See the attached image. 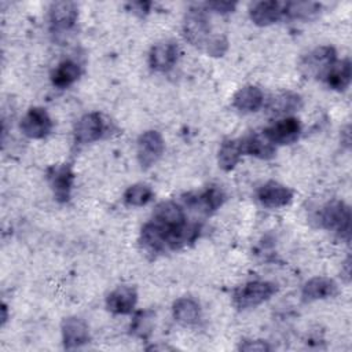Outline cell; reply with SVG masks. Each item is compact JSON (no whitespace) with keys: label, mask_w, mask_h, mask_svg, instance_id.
I'll use <instances>...</instances> for the list:
<instances>
[{"label":"cell","mask_w":352,"mask_h":352,"mask_svg":"<svg viewBox=\"0 0 352 352\" xmlns=\"http://www.w3.org/2000/svg\"><path fill=\"white\" fill-rule=\"evenodd\" d=\"M183 36L191 45L206 51L214 34L210 32L205 8L194 7L187 11L183 21Z\"/></svg>","instance_id":"cell-1"},{"label":"cell","mask_w":352,"mask_h":352,"mask_svg":"<svg viewBox=\"0 0 352 352\" xmlns=\"http://www.w3.org/2000/svg\"><path fill=\"white\" fill-rule=\"evenodd\" d=\"M320 226L336 232L340 238L349 241L351 235V209L342 201H333L323 206L319 214Z\"/></svg>","instance_id":"cell-2"},{"label":"cell","mask_w":352,"mask_h":352,"mask_svg":"<svg viewBox=\"0 0 352 352\" xmlns=\"http://www.w3.org/2000/svg\"><path fill=\"white\" fill-rule=\"evenodd\" d=\"M276 292V286L267 280L248 282L234 293V302L239 309L254 308L270 300Z\"/></svg>","instance_id":"cell-3"},{"label":"cell","mask_w":352,"mask_h":352,"mask_svg":"<svg viewBox=\"0 0 352 352\" xmlns=\"http://www.w3.org/2000/svg\"><path fill=\"white\" fill-rule=\"evenodd\" d=\"M336 60H337L336 50L331 45H320L309 51L302 58L300 67L307 77L324 78Z\"/></svg>","instance_id":"cell-4"},{"label":"cell","mask_w":352,"mask_h":352,"mask_svg":"<svg viewBox=\"0 0 352 352\" xmlns=\"http://www.w3.org/2000/svg\"><path fill=\"white\" fill-rule=\"evenodd\" d=\"M165 150V142L160 132L157 131H146L143 132L136 144V154L138 161L142 166V169L151 168L164 154Z\"/></svg>","instance_id":"cell-5"},{"label":"cell","mask_w":352,"mask_h":352,"mask_svg":"<svg viewBox=\"0 0 352 352\" xmlns=\"http://www.w3.org/2000/svg\"><path fill=\"white\" fill-rule=\"evenodd\" d=\"M52 129V121L45 109L30 107L21 120V131L30 139H43Z\"/></svg>","instance_id":"cell-6"},{"label":"cell","mask_w":352,"mask_h":352,"mask_svg":"<svg viewBox=\"0 0 352 352\" xmlns=\"http://www.w3.org/2000/svg\"><path fill=\"white\" fill-rule=\"evenodd\" d=\"M48 183L58 202H67L72 194L74 173L69 164L54 165L48 169Z\"/></svg>","instance_id":"cell-7"},{"label":"cell","mask_w":352,"mask_h":352,"mask_svg":"<svg viewBox=\"0 0 352 352\" xmlns=\"http://www.w3.org/2000/svg\"><path fill=\"white\" fill-rule=\"evenodd\" d=\"M300 133H301V124L294 117H286V118L278 120L264 131V136L274 146L292 144L296 140H298Z\"/></svg>","instance_id":"cell-8"},{"label":"cell","mask_w":352,"mask_h":352,"mask_svg":"<svg viewBox=\"0 0 352 352\" xmlns=\"http://www.w3.org/2000/svg\"><path fill=\"white\" fill-rule=\"evenodd\" d=\"M60 331L65 349H77L89 341L88 324L81 318H65L60 324Z\"/></svg>","instance_id":"cell-9"},{"label":"cell","mask_w":352,"mask_h":352,"mask_svg":"<svg viewBox=\"0 0 352 352\" xmlns=\"http://www.w3.org/2000/svg\"><path fill=\"white\" fill-rule=\"evenodd\" d=\"M104 132V122L99 113H87L76 124L74 140L78 144H88L100 139Z\"/></svg>","instance_id":"cell-10"},{"label":"cell","mask_w":352,"mask_h":352,"mask_svg":"<svg viewBox=\"0 0 352 352\" xmlns=\"http://www.w3.org/2000/svg\"><path fill=\"white\" fill-rule=\"evenodd\" d=\"M257 199L263 206L276 209L286 206L292 202L293 191L289 187L271 180L264 183L257 190Z\"/></svg>","instance_id":"cell-11"},{"label":"cell","mask_w":352,"mask_h":352,"mask_svg":"<svg viewBox=\"0 0 352 352\" xmlns=\"http://www.w3.org/2000/svg\"><path fill=\"white\" fill-rule=\"evenodd\" d=\"M177 55L179 48L175 41H160L151 47L148 54V63L155 72H168L175 66Z\"/></svg>","instance_id":"cell-12"},{"label":"cell","mask_w":352,"mask_h":352,"mask_svg":"<svg viewBox=\"0 0 352 352\" xmlns=\"http://www.w3.org/2000/svg\"><path fill=\"white\" fill-rule=\"evenodd\" d=\"M78 16V7L73 1H56L50 7V25L52 30L63 32L74 26Z\"/></svg>","instance_id":"cell-13"},{"label":"cell","mask_w":352,"mask_h":352,"mask_svg":"<svg viewBox=\"0 0 352 352\" xmlns=\"http://www.w3.org/2000/svg\"><path fill=\"white\" fill-rule=\"evenodd\" d=\"M153 221L164 230H175L187 223L182 206L172 201H165L155 206L153 213Z\"/></svg>","instance_id":"cell-14"},{"label":"cell","mask_w":352,"mask_h":352,"mask_svg":"<svg viewBox=\"0 0 352 352\" xmlns=\"http://www.w3.org/2000/svg\"><path fill=\"white\" fill-rule=\"evenodd\" d=\"M138 293L132 286H118L106 297V307L117 315L131 314L136 305Z\"/></svg>","instance_id":"cell-15"},{"label":"cell","mask_w":352,"mask_h":352,"mask_svg":"<svg viewBox=\"0 0 352 352\" xmlns=\"http://www.w3.org/2000/svg\"><path fill=\"white\" fill-rule=\"evenodd\" d=\"M337 294V283L326 276H315L307 280L301 290V298L305 302L330 298Z\"/></svg>","instance_id":"cell-16"},{"label":"cell","mask_w":352,"mask_h":352,"mask_svg":"<svg viewBox=\"0 0 352 352\" xmlns=\"http://www.w3.org/2000/svg\"><path fill=\"white\" fill-rule=\"evenodd\" d=\"M250 19L257 26H268L278 22L283 15V3L276 0H267L254 3L249 11Z\"/></svg>","instance_id":"cell-17"},{"label":"cell","mask_w":352,"mask_h":352,"mask_svg":"<svg viewBox=\"0 0 352 352\" xmlns=\"http://www.w3.org/2000/svg\"><path fill=\"white\" fill-rule=\"evenodd\" d=\"M263 102H264V95L261 89L256 85H245L239 88L232 98L234 107L242 113L257 111L261 107Z\"/></svg>","instance_id":"cell-18"},{"label":"cell","mask_w":352,"mask_h":352,"mask_svg":"<svg viewBox=\"0 0 352 352\" xmlns=\"http://www.w3.org/2000/svg\"><path fill=\"white\" fill-rule=\"evenodd\" d=\"M224 201H226V194L217 186L208 187L205 191H202V192L194 195L191 199H188L191 206H194L195 209H198L199 212H202L205 214H210L214 210H217L224 204Z\"/></svg>","instance_id":"cell-19"},{"label":"cell","mask_w":352,"mask_h":352,"mask_svg":"<svg viewBox=\"0 0 352 352\" xmlns=\"http://www.w3.org/2000/svg\"><path fill=\"white\" fill-rule=\"evenodd\" d=\"M173 318L183 326H192L201 318V307L192 297H180L172 307Z\"/></svg>","instance_id":"cell-20"},{"label":"cell","mask_w":352,"mask_h":352,"mask_svg":"<svg viewBox=\"0 0 352 352\" xmlns=\"http://www.w3.org/2000/svg\"><path fill=\"white\" fill-rule=\"evenodd\" d=\"M352 65L349 58L336 60L334 65L327 72L324 80L327 85L336 91H345L351 84Z\"/></svg>","instance_id":"cell-21"},{"label":"cell","mask_w":352,"mask_h":352,"mask_svg":"<svg viewBox=\"0 0 352 352\" xmlns=\"http://www.w3.org/2000/svg\"><path fill=\"white\" fill-rule=\"evenodd\" d=\"M243 154L253 155L261 160H270L275 155V146L264 135H249L241 139Z\"/></svg>","instance_id":"cell-22"},{"label":"cell","mask_w":352,"mask_h":352,"mask_svg":"<svg viewBox=\"0 0 352 352\" xmlns=\"http://www.w3.org/2000/svg\"><path fill=\"white\" fill-rule=\"evenodd\" d=\"M80 76H81L80 65L76 63L74 60L67 59L60 62L54 69L51 74V81H52V85L56 88H67L72 84H74Z\"/></svg>","instance_id":"cell-23"},{"label":"cell","mask_w":352,"mask_h":352,"mask_svg":"<svg viewBox=\"0 0 352 352\" xmlns=\"http://www.w3.org/2000/svg\"><path fill=\"white\" fill-rule=\"evenodd\" d=\"M242 155H243V150H242L241 139H226L219 148V154H217L219 166L223 170H231L239 162Z\"/></svg>","instance_id":"cell-24"},{"label":"cell","mask_w":352,"mask_h":352,"mask_svg":"<svg viewBox=\"0 0 352 352\" xmlns=\"http://www.w3.org/2000/svg\"><path fill=\"white\" fill-rule=\"evenodd\" d=\"M140 242L143 248L151 253L162 252L166 248L164 230L155 224L153 220L146 223L140 232Z\"/></svg>","instance_id":"cell-25"},{"label":"cell","mask_w":352,"mask_h":352,"mask_svg":"<svg viewBox=\"0 0 352 352\" xmlns=\"http://www.w3.org/2000/svg\"><path fill=\"white\" fill-rule=\"evenodd\" d=\"M285 15H289L293 19L308 21L315 18L320 11V4L314 1H289L283 3Z\"/></svg>","instance_id":"cell-26"},{"label":"cell","mask_w":352,"mask_h":352,"mask_svg":"<svg viewBox=\"0 0 352 352\" xmlns=\"http://www.w3.org/2000/svg\"><path fill=\"white\" fill-rule=\"evenodd\" d=\"M302 102L300 95L294 94V92H282L276 96H274V99L271 100L270 104V111L274 114H286V113H292L296 111L301 107Z\"/></svg>","instance_id":"cell-27"},{"label":"cell","mask_w":352,"mask_h":352,"mask_svg":"<svg viewBox=\"0 0 352 352\" xmlns=\"http://www.w3.org/2000/svg\"><path fill=\"white\" fill-rule=\"evenodd\" d=\"M153 199V190L144 183L129 186L124 192V202L129 206H144Z\"/></svg>","instance_id":"cell-28"},{"label":"cell","mask_w":352,"mask_h":352,"mask_svg":"<svg viewBox=\"0 0 352 352\" xmlns=\"http://www.w3.org/2000/svg\"><path fill=\"white\" fill-rule=\"evenodd\" d=\"M151 319L153 315L150 311H140L135 315L133 322L131 323V330L138 337H147L151 333Z\"/></svg>","instance_id":"cell-29"},{"label":"cell","mask_w":352,"mask_h":352,"mask_svg":"<svg viewBox=\"0 0 352 352\" xmlns=\"http://www.w3.org/2000/svg\"><path fill=\"white\" fill-rule=\"evenodd\" d=\"M205 10H212L217 14H228L232 12L236 7V3L234 1H210L204 4Z\"/></svg>","instance_id":"cell-30"},{"label":"cell","mask_w":352,"mask_h":352,"mask_svg":"<svg viewBox=\"0 0 352 352\" xmlns=\"http://www.w3.org/2000/svg\"><path fill=\"white\" fill-rule=\"evenodd\" d=\"M241 351H248V352H264V351H270L271 346L261 340H253V341H243L239 345Z\"/></svg>","instance_id":"cell-31"},{"label":"cell","mask_w":352,"mask_h":352,"mask_svg":"<svg viewBox=\"0 0 352 352\" xmlns=\"http://www.w3.org/2000/svg\"><path fill=\"white\" fill-rule=\"evenodd\" d=\"M150 6H151V3H148V1H138V3H132L131 8L133 10V12L143 15V14L148 12Z\"/></svg>","instance_id":"cell-32"},{"label":"cell","mask_w":352,"mask_h":352,"mask_svg":"<svg viewBox=\"0 0 352 352\" xmlns=\"http://www.w3.org/2000/svg\"><path fill=\"white\" fill-rule=\"evenodd\" d=\"M7 320V307L6 304L1 305V324H4Z\"/></svg>","instance_id":"cell-33"}]
</instances>
